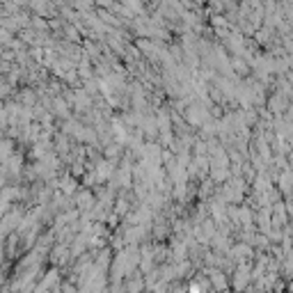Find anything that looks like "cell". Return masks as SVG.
<instances>
[{"label":"cell","instance_id":"cell-1","mask_svg":"<svg viewBox=\"0 0 293 293\" xmlns=\"http://www.w3.org/2000/svg\"><path fill=\"white\" fill-rule=\"evenodd\" d=\"M250 280H252V277L247 275L245 268H238L236 275H234V289H236V291H245L247 284H250Z\"/></svg>","mask_w":293,"mask_h":293},{"label":"cell","instance_id":"cell-2","mask_svg":"<svg viewBox=\"0 0 293 293\" xmlns=\"http://www.w3.org/2000/svg\"><path fill=\"white\" fill-rule=\"evenodd\" d=\"M208 277H211V284H213V291H220V293H225L227 291V277L220 270H208Z\"/></svg>","mask_w":293,"mask_h":293},{"label":"cell","instance_id":"cell-3","mask_svg":"<svg viewBox=\"0 0 293 293\" xmlns=\"http://www.w3.org/2000/svg\"><path fill=\"white\" fill-rule=\"evenodd\" d=\"M146 289L145 280L142 277H135V275H128V280H126V291L128 293H142Z\"/></svg>","mask_w":293,"mask_h":293}]
</instances>
